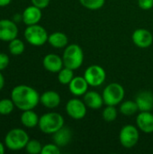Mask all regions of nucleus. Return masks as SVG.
<instances>
[{"mask_svg":"<svg viewBox=\"0 0 153 154\" xmlns=\"http://www.w3.org/2000/svg\"><path fill=\"white\" fill-rule=\"evenodd\" d=\"M82 6L88 10L96 11L102 8L106 3V0H78Z\"/></svg>","mask_w":153,"mask_h":154,"instance_id":"cd10ccee","label":"nucleus"},{"mask_svg":"<svg viewBox=\"0 0 153 154\" xmlns=\"http://www.w3.org/2000/svg\"><path fill=\"white\" fill-rule=\"evenodd\" d=\"M60 147L58 146L56 143H47L42 146L41 153V154H60Z\"/></svg>","mask_w":153,"mask_h":154,"instance_id":"c85d7f7f","label":"nucleus"},{"mask_svg":"<svg viewBox=\"0 0 153 154\" xmlns=\"http://www.w3.org/2000/svg\"><path fill=\"white\" fill-rule=\"evenodd\" d=\"M136 126L147 134L153 133V114L151 111H140L136 117Z\"/></svg>","mask_w":153,"mask_h":154,"instance_id":"f8f14e48","label":"nucleus"},{"mask_svg":"<svg viewBox=\"0 0 153 154\" xmlns=\"http://www.w3.org/2000/svg\"><path fill=\"white\" fill-rule=\"evenodd\" d=\"M15 106L11 98H3L0 100V115L1 116H8L10 115Z\"/></svg>","mask_w":153,"mask_h":154,"instance_id":"a878e982","label":"nucleus"},{"mask_svg":"<svg viewBox=\"0 0 153 154\" xmlns=\"http://www.w3.org/2000/svg\"><path fill=\"white\" fill-rule=\"evenodd\" d=\"M23 36L29 44L36 47L44 45L46 42H48L49 38V34L46 29L38 23L26 26Z\"/></svg>","mask_w":153,"mask_h":154,"instance_id":"39448f33","label":"nucleus"},{"mask_svg":"<svg viewBox=\"0 0 153 154\" xmlns=\"http://www.w3.org/2000/svg\"><path fill=\"white\" fill-rule=\"evenodd\" d=\"M8 50H9V52L12 55L19 56V55L23 54L24 50H25L24 42L22 40H20L18 38H15V39L12 40L11 42H9Z\"/></svg>","mask_w":153,"mask_h":154,"instance_id":"5701e85b","label":"nucleus"},{"mask_svg":"<svg viewBox=\"0 0 153 154\" xmlns=\"http://www.w3.org/2000/svg\"><path fill=\"white\" fill-rule=\"evenodd\" d=\"M40 97L35 88L27 85H17L11 91V99L21 111L34 109L40 104Z\"/></svg>","mask_w":153,"mask_h":154,"instance_id":"f257e3e1","label":"nucleus"},{"mask_svg":"<svg viewBox=\"0 0 153 154\" xmlns=\"http://www.w3.org/2000/svg\"><path fill=\"white\" fill-rule=\"evenodd\" d=\"M42 65L47 71L51 73H58L64 67L62 57L55 53H49L45 55L42 60Z\"/></svg>","mask_w":153,"mask_h":154,"instance_id":"4468645a","label":"nucleus"},{"mask_svg":"<svg viewBox=\"0 0 153 154\" xmlns=\"http://www.w3.org/2000/svg\"><path fill=\"white\" fill-rule=\"evenodd\" d=\"M140 130L136 125H125L119 133V142L121 145L125 149L133 148L139 142Z\"/></svg>","mask_w":153,"mask_h":154,"instance_id":"0eeeda50","label":"nucleus"},{"mask_svg":"<svg viewBox=\"0 0 153 154\" xmlns=\"http://www.w3.org/2000/svg\"><path fill=\"white\" fill-rule=\"evenodd\" d=\"M74 77V70L67 67H63L58 72V80L61 85H69Z\"/></svg>","mask_w":153,"mask_h":154,"instance_id":"b1692460","label":"nucleus"},{"mask_svg":"<svg viewBox=\"0 0 153 154\" xmlns=\"http://www.w3.org/2000/svg\"><path fill=\"white\" fill-rule=\"evenodd\" d=\"M102 116L103 119L106 122H114L116 120L118 116V110L116 109L115 106H106V107L103 109L102 112Z\"/></svg>","mask_w":153,"mask_h":154,"instance_id":"393cba45","label":"nucleus"},{"mask_svg":"<svg viewBox=\"0 0 153 154\" xmlns=\"http://www.w3.org/2000/svg\"><path fill=\"white\" fill-rule=\"evenodd\" d=\"M65 110L70 118L74 120H81L87 116V106L80 98L73 97L67 102Z\"/></svg>","mask_w":153,"mask_h":154,"instance_id":"1a4fd4ad","label":"nucleus"},{"mask_svg":"<svg viewBox=\"0 0 153 154\" xmlns=\"http://www.w3.org/2000/svg\"><path fill=\"white\" fill-rule=\"evenodd\" d=\"M22 125L26 128H34L38 126L40 116L33 111V109L31 110H25L23 111L21 117H20Z\"/></svg>","mask_w":153,"mask_h":154,"instance_id":"412c9836","label":"nucleus"},{"mask_svg":"<svg viewBox=\"0 0 153 154\" xmlns=\"http://www.w3.org/2000/svg\"><path fill=\"white\" fill-rule=\"evenodd\" d=\"M41 17H42L41 9L33 5L27 6L22 14V21L26 26L39 23Z\"/></svg>","mask_w":153,"mask_h":154,"instance_id":"ddd939ff","label":"nucleus"},{"mask_svg":"<svg viewBox=\"0 0 153 154\" xmlns=\"http://www.w3.org/2000/svg\"><path fill=\"white\" fill-rule=\"evenodd\" d=\"M139 111H152L153 94L151 91H142L135 98Z\"/></svg>","mask_w":153,"mask_h":154,"instance_id":"6ab92c4d","label":"nucleus"},{"mask_svg":"<svg viewBox=\"0 0 153 154\" xmlns=\"http://www.w3.org/2000/svg\"><path fill=\"white\" fill-rule=\"evenodd\" d=\"M31 2H32V5H33L41 9H44L50 5V0H31Z\"/></svg>","mask_w":153,"mask_h":154,"instance_id":"2f4dec72","label":"nucleus"},{"mask_svg":"<svg viewBox=\"0 0 153 154\" xmlns=\"http://www.w3.org/2000/svg\"><path fill=\"white\" fill-rule=\"evenodd\" d=\"M62 60L64 67L73 70L78 69L84 62V52L82 48L76 43L68 44L64 48Z\"/></svg>","mask_w":153,"mask_h":154,"instance_id":"7ed1b4c3","label":"nucleus"},{"mask_svg":"<svg viewBox=\"0 0 153 154\" xmlns=\"http://www.w3.org/2000/svg\"><path fill=\"white\" fill-rule=\"evenodd\" d=\"M60 95L54 90H47L40 97V103L48 109H54L60 105Z\"/></svg>","mask_w":153,"mask_h":154,"instance_id":"dca6fc26","label":"nucleus"},{"mask_svg":"<svg viewBox=\"0 0 153 154\" xmlns=\"http://www.w3.org/2000/svg\"><path fill=\"white\" fill-rule=\"evenodd\" d=\"M30 137L21 128H14L7 132L5 137V145L11 151H21L25 148Z\"/></svg>","mask_w":153,"mask_h":154,"instance_id":"20e7f679","label":"nucleus"},{"mask_svg":"<svg viewBox=\"0 0 153 154\" xmlns=\"http://www.w3.org/2000/svg\"><path fill=\"white\" fill-rule=\"evenodd\" d=\"M64 117L57 112H48L43 114L39 120L38 127L45 134H53L64 126Z\"/></svg>","mask_w":153,"mask_h":154,"instance_id":"f03ea898","label":"nucleus"},{"mask_svg":"<svg viewBox=\"0 0 153 154\" xmlns=\"http://www.w3.org/2000/svg\"><path fill=\"white\" fill-rule=\"evenodd\" d=\"M84 78L88 83L89 87L97 88L100 87L106 79V72L100 65H90L84 71Z\"/></svg>","mask_w":153,"mask_h":154,"instance_id":"6e6552de","label":"nucleus"},{"mask_svg":"<svg viewBox=\"0 0 153 154\" xmlns=\"http://www.w3.org/2000/svg\"><path fill=\"white\" fill-rule=\"evenodd\" d=\"M83 101L88 108L93 110L100 109L105 105L102 95L94 90L87 91L83 96Z\"/></svg>","mask_w":153,"mask_h":154,"instance_id":"f3484780","label":"nucleus"},{"mask_svg":"<svg viewBox=\"0 0 153 154\" xmlns=\"http://www.w3.org/2000/svg\"><path fill=\"white\" fill-rule=\"evenodd\" d=\"M9 62H10L9 56L4 52H0V71L5 69L9 65Z\"/></svg>","mask_w":153,"mask_h":154,"instance_id":"c756f323","label":"nucleus"},{"mask_svg":"<svg viewBox=\"0 0 153 154\" xmlns=\"http://www.w3.org/2000/svg\"><path fill=\"white\" fill-rule=\"evenodd\" d=\"M72 136L73 134L71 129L64 125L59 131H57L52 134V139H53V143H56L58 146L64 147L71 142Z\"/></svg>","mask_w":153,"mask_h":154,"instance_id":"a211bd4d","label":"nucleus"},{"mask_svg":"<svg viewBox=\"0 0 153 154\" xmlns=\"http://www.w3.org/2000/svg\"><path fill=\"white\" fill-rule=\"evenodd\" d=\"M42 144L40 141L36 139H30L25 146V151L29 154H39L41 153L42 150Z\"/></svg>","mask_w":153,"mask_h":154,"instance_id":"bb28decb","label":"nucleus"},{"mask_svg":"<svg viewBox=\"0 0 153 154\" xmlns=\"http://www.w3.org/2000/svg\"><path fill=\"white\" fill-rule=\"evenodd\" d=\"M68 86H69V92L75 97H83L88 91V88H89V85L87 82L84 76L74 77Z\"/></svg>","mask_w":153,"mask_h":154,"instance_id":"2eb2a0df","label":"nucleus"},{"mask_svg":"<svg viewBox=\"0 0 153 154\" xmlns=\"http://www.w3.org/2000/svg\"><path fill=\"white\" fill-rule=\"evenodd\" d=\"M138 5L142 10H151L153 7V0H138Z\"/></svg>","mask_w":153,"mask_h":154,"instance_id":"7c9ffc66","label":"nucleus"},{"mask_svg":"<svg viewBox=\"0 0 153 154\" xmlns=\"http://www.w3.org/2000/svg\"><path fill=\"white\" fill-rule=\"evenodd\" d=\"M125 91L124 87L116 82L109 83L103 90L102 97L106 106H118L124 98Z\"/></svg>","mask_w":153,"mask_h":154,"instance_id":"423d86ee","label":"nucleus"},{"mask_svg":"<svg viewBox=\"0 0 153 154\" xmlns=\"http://www.w3.org/2000/svg\"><path fill=\"white\" fill-rule=\"evenodd\" d=\"M48 42L55 49H63L69 44V38L62 32H54L49 34Z\"/></svg>","mask_w":153,"mask_h":154,"instance_id":"aec40b11","label":"nucleus"},{"mask_svg":"<svg viewBox=\"0 0 153 154\" xmlns=\"http://www.w3.org/2000/svg\"><path fill=\"white\" fill-rule=\"evenodd\" d=\"M4 87H5V78L0 71V91L4 88Z\"/></svg>","mask_w":153,"mask_h":154,"instance_id":"473e14b6","label":"nucleus"},{"mask_svg":"<svg viewBox=\"0 0 153 154\" xmlns=\"http://www.w3.org/2000/svg\"><path fill=\"white\" fill-rule=\"evenodd\" d=\"M12 0H0V7H5L10 5Z\"/></svg>","mask_w":153,"mask_h":154,"instance_id":"72a5a7b5","label":"nucleus"},{"mask_svg":"<svg viewBox=\"0 0 153 154\" xmlns=\"http://www.w3.org/2000/svg\"><path fill=\"white\" fill-rule=\"evenodd\" d=\"M5 145L2 142H0V154H3L5 152Z\"/></svg>","mask_w":153,"mask_h":154,"instance_id":"f704fd0d","label":"nucleus"},{"mask_svg":"<svg viewBox=\"0 0 153 154\" xmlns=\"http://www.w3.org/2000/svg\"><path fill=\"white\" fill-rule=\"evenodd\" d=\"M0 116H1V115H0Z\"/></svg>","mask_w":153,"mask_h":154,"instance_id":"c9c22d12","label":"nucleus"},{"mask_svg":"<svg viewBox=\"0 0 153 154\" xmlns=\"http://www.w3.org/2000/svg\"><path fill=\"white\" fill-rule=\"evenodd\" d=\"M139 111L138 106L135 102V100H126L123 101L120 104L119 106V112L126 116H131L135 115Z\"/></svg>","mask_w":153,"mask_h":154,"instance_id":"4be33fe9","label":"nucleus"},{"mask_svg":"<svg viewBox=\"0 0 153 154\" xmlns=\"http://www.w3.org/2000/svg\"><path fill=\"white\" fill-rule=\"evenodd\" d=\"M18 26L17 24L9 19L0 20V41L9 42L18 36Z\"/></svg>","mask_w":153,"mask_h":154,"instance_id":"9d476101","label":"nucleus"},{"mask_svg":"<svg viewBox=\"0 0 153 154\" xmlns=\"http://www.w3.org/2000/svg\"><path fill=\"white\" fill-rule=\"evenodd\" d=\"M132 40L138 48L146 49L151 46L153 42V35L149 30L145 28H139L133 32Z\"/></svg>","mask_w":153,"mask_h":154,"instance_id":"9b49d317","label":"nucleus"}]
</instances>
